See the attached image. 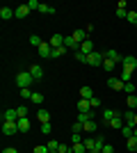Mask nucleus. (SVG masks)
Here are the masks:
<instances>
[{
    "mask_svg": "<svg viewBox=\"0 0 137 153\" xmlns=\"http://www.w3.org/2000/svg\"><path fill=\"white\" fill-rule=\"evenodd\" d=\"M121 66H124L126 71H135V69H137V59L133 57V55H128V57L121 59Z\"/></svg>",
    "mask_w": 137,
    "mask_h": 153,
    "instance_id": "nucleus-5",
    "label": "nucleus"
},
{
    "mask_svg": "<svg viewBox=\"0 0 137 153\" xmlns=\"http://www.w3.org/2000/svg\"><path fill=\"white\" fill-rule=\"evenodd\" d=\"M80 98H82V101H91V98H94V89H91L89 85L80 87Z\"/></svg>",
    "mask_w": 137,
    "mask_h": 153,
    "instance_id": "nucleus-11",
    "label": "nucleus"
},
{
    "mask_svg": "<svg viewBox=\"0 0 137 153\" xmlns=\"http://www.w3.org/2000/svg\"><path fill=\"white\" fill-rule=\"evenodd\" d=\"M27 14H30V7H27V2H25V5H21V7L14 9V19H25Z\"/></svg>",
    "mask_w": 137,
    "mask_h": 153,
    "instance_id": "nucleus-8",
    "label": "nucleus"
},
{
    "mask_svg": "<svg viewBox=\"0 0 137 153\" xmlns=\"http://www.w3.org/2000/svg\"><path fill=\"white\" fill-rule=\"evenodd\" d=\"M124 91H126L128 96H133V94H135V85H133V82H126V85H124Z\"/></svg>",
    "mask_w": 137,
    "mask_h": 153,
    "instance_id": "nucleus-35",
    "label": "nucleus"
},
{
    "mask_svg": "<svg viewBox=\"0 0 137 153\" xmlns=\"http://www.w3.org/2000/svg\"><path fill=\"white\" fill-rule=\"evenodd\" d=\"M133 135H135V137H137V126H135V128H133Z\"/></svg>",
    "mask_w": 137,
    "mask_h": 153,
    "instance_id": "nucleus-49",
    "label": "nucleus"
},
{
    "mask_svg": "<svg viewBox=\"0 0 137 153\" xmlns=\"http://www.w3.org/2000/svg\"><path fill=\"white\" fill-rule=\"evenodd\" d=\"M117 16H119V19H126V16H128V9H124V7H117Z\"/></svg>",
    "mask_w": 137,
    "mask_h": 153,
    "instance_id": "nucleus-43",
    "label": "nucleus"
},
{
    "mask_svg": "<svg viewBox=\"0 0 137 153\" xmlns=\"http://www.w3.org/2000/svg\"><path fill=\"white\" fill-rule=\"evenodd\" d=\"M126 149H128V151H133V153L137 151V137H135V135H133V137H128V140H126Z\"/></svg>",
    "mask_w": 137,
    "mask_h": 153,
    "instance_id": "nucleus-22",
    "label": "nucleus"
},
{
    "mask_svg": "<svg viewBox=\"0 0 137 153\" xmlns=\"http://www.w3.org/2000/svg\"><path fill=\"white\" fill-rule=\"evenodd\" d=\"M114 66H117V62H114V59H103V69L107 71V73H112V71H114Z\"/></svg>",
    "mask_w": 137,
    "mask_h": 153,
    "instance_id": "nucleus-25",
    "label": "nucleus"
},
{
    "mask_svg": "<svg viewBox=\"0 0 137 153\" xmlns=\"http://www.w3.org/2000/svg\"><path fill=\"white\" fill-rule=\"evenodd\" d=\"M135 114H137L135 110H126L124 114H121V117H124V121H126V126H130V128H135Z\"/></svg>",
    "mask_w": 137,
    "mask_h": 153,
    "instance_id": "nucleus-6",
    "label": "nucleus"
},
{
    "mask_svg": "<svg viewBox=\"0 0 137 153\" xmlns=\"http://www.w3.org/2000/svg\"><path fill=\"white\" fill-rule=\"evenodd\" d=\"M48 44H50V48H62V46H64V37H62V34H53Z\"/></svg>",
    "mask_w": 137,
    "mask_h": 153,
    "instance_id": "nucleus-13",
    "label": "nucleus"
},
{
    "mask_svg": "<svg viewBox=\"0 0 137 153\" xmlns=\"http://www.w3.org/2000/svg\"><path fill=\"white\" fill-rule=\"evenodd\" d=\"M32 94H34V91L30 89V87H25V89H21V98H32Z\"/></svg>",
    "mask_w": 137,
    "mask_h": 153,
    "instance_id": "nucleus-37",
    "label": "nucleus"
},
{
    "mask_svg": "<svg viewBox=\"0 0 137 153\" xmlns=\"http://www.w3.org/2000/svg\"><path fill=\"white\" fill-rule=\"evenodd\" d=\"M19 130L21 133H27V130H30V119H27V117H23V119H19Z\"/></svg>",
    "mask_w": 137,
    "mask_h": 153,
    "instance_id": "nucleus-21",
    "label": "nucleus"
},
{
    "mask_svg": "<svg viewBox=\"0 0 137 153\" xmlns=\"http://www.w3.org/2000/svg\"><path fill=\"white\" fill-rule=\"evenodd\" d=\"M37 119H39V123H50V112H48V110H39V112H37Z\"/></svg>",
    "mask_w": 137,
    "mask_h": 153,
    "instance_id": "nucleus-17",
    "label": "nucleus"
},
{
    "mask_svg": "<svg viewBox=\"0 0 137 153\" xmlns=\"http://www.w3.org/2000/svg\"><path fill=\"white\" fill-rule=\"evenodd\" d=\"M0 19H2V21L14 19V9H12V7H2V9H0Z\"/></svg>",
    "mask_w": 137,
    "mask_h": 153,
    "instance_id": "nucleus-19",
    "label": "nucleus"
},
{
    "mask_svg": "<svg viewBox=\"0 0 137 153\" xmlns=\"http://www.w3.org/2000/svg\"><path fill=\"white\" fill-rule=\"evenodd\" d=\"M64 46L69 48V51H80V44L73 39V34H69V37H64Z\"/></svg>",
    "mask_w": 137,
    "mask_h": 153,
    "instance_id": "nucleus-9",
    "label": "nucleus"
},
{
    "mask_svg": "<svg viewBox=\"0 0 137 153\" xmlns=\"http://www.w3.org/2000/svg\"><path fill=\"white\" fill-rule=\"evenodd\" d=\"M46 146L50 149V151H57V149H59V142H57V140H50L48 144H46Z\"/></svg>",
    "mask_w": 137,
    "mask_h": 153,
    "instance_id": "nucleus-42",
    "label": "nucleus"
},
{
    "mask_svg": "<svg viewBox=\"0 0 137 153\" xmlns=\"http://www.w3.org/2000/svg\"><path fill=\"white\" fill-rule=\"evenodd\" d=\"M124 80H121V78H114V76H110V78H107V87H110V89H114V91H119V89H121V91H124Z\"/></svg>",
    "mask_w": 137,
    "mask_h": 153,
    "instance_id": "nucleus-4",
    "label": "nucleus"
},
{
    "mask_svg": "<svg viewBox=\"0 0 137 153\" xmlns=\"http://www.w3.org/2000/svg\"><path fill=\"white\" fill-rule=\"evenodd\" d=\"M66 153H73V151H66Z\"/></svg>",
    "mask_w": 137,
    "mask_h": 153,
    "instance_id": "nucleus-52",
    "label": "nucleus"
},
{
    "mask_svg": "<svg viewBox=\"0 0 137 153\" xmlns=\"http://www.w3.org/2000/svg\"><path fill=\"white\" fill-rule=\"evenodd\" d=\"M2 133L9 135V137H12V135H19L21 133V130H19V123H16V121H2Z\"/></svg>",
    "mask_w": 137,
    "mask_h": 153,
    "instance_id": "nucleus-3",
    "label": "nucleus"
},
{
    "mask_svg": "<svg viewBox=\"0 0 137 153\" xmlns=\"http://www.w3.org/2000/svg\"><path fill=\"white\" fill-rule=\"evenodd\" d=\"M2 153H19V151H16L14 146H7V149H2Z\"/></svg>",
    "mask_w": 137,
    "mask_h": 153,
    "instance_id": "nucleus-48",
    "label": "nucleus"
},
{
    "mask_svg": "<svg viewBox=\"0 0 137 153\" xmlns=\"http://www.w3.org/2000/svg\"><path fill=\"white\" fill-rule=\"evenodd\" d=\"M126 105H128V110H137V96L135 94L128 96V98H126Z\"/></svg>",
    "mask_w": 137,
    "mask_h": 153,
    "instance_id": "nucleus-26",
    "label": "nucleus"
},
{
    "mask_svg": "<svg viewBox=\"0 0 137 153\" xmlns=\"http://www.w3.org/2000/svg\"><path fill=\"white\" fill-rule=\"evenodd\" d=\"M37 51H39V55H41V57H50L53 48H50V44H48V41H44V44H41L39 48H37Z\"/></svg>",
    "mask_w": 137,
    "mask_h": 153,
    "instance_id": "nucleus-16",
    "label": "nucleus"
},
{
    "mask_svg": "<svg viewBox=\"0 0 137 153\" xmlns=\"http://www.w3.org/2000/svg\"><path fill=\"white\" fill-rule=\"evenodd\" d=\"M107 126H110V128H114V130H121V128L126 126V121H124V117H121V114L117 112V117H114V119H112V121L107 123Z\"/></svg>",
    "mask_w": 137,
    "mask_h": 153,
    "instance_id": "nucleus-7",
    "label": "nucleus"
},
{
    "mask_svg": "<svg viewBox=\"0 0 137 153\" xmlns=\"http://www.w3.org/2000/svg\"><path fill=\"white\" fill-rule=\"evenodd\" d=\"M50 153H59V151H50Z\"/></svg>",
    "mask_w": 137,
    "mask_h": 153,
    "instance_id": "nucleus-51",
    "label": "nucleus"
},
{
    "mask_svg": "<svg viewBox=\"0 0 137 153\" xmlns=\"http://www.w3.org/2000/svg\"><path fill=\"white\" fill-rule=\"evenodd\" d=\"M126 21L130 23V25L137 27V12H128V16H126Z\"/></svg>",
    "mask_w": 137,
    "mask_h": 153,
    "instance_id": "nucleus-29",
    "label": "nucleus"
},
{
    "mask_svg": "<svg viewBox=\"0 0 137 153\" xmlns=\"http://www.w3.org/2000/svg\"><path fill=\"white\" fill-rule=\"evenodd\" d=\"M32 153H50V149L46 146V144H39V146H34Z\"/></svg>",
    "mask_w": 137,
    "mask_h": 153,
    "instance_id": "nucleus-33",
    "label": "nucleus"
},
{
    "mask_svg": "<svg viewBox=\"0 0 137 153\" xmlns=\"http://www.w3.org/2000/svg\"><path fill=\"white\" fill-rule=\"evenodd\" d=\"M103 53H89V55H87V64H89V66H103Z\"/></svg>",
    "mask_w": 137,
    "mask_h": 153,
    "instance_id": "nucleus-2",
    "label": "nucleus"
},
{
    "mask_svg": "<svg viewBox=\"0 0 137 153\" xmlns=\"http://www.w3.org/2000/svg\"><path fill=\"white\" fill-rule=\"evenodd\" d=\"M50 130H53L50 123H41V133H44V135H50Z\"/></svg>",
    "mask_w": 137,
    "mask_h": 153,
    "instance_id": "nucleus-44",
    "label": "nucleus"
},
{
    "mask_svg": "<svg viewBox=\"0 0 137 153\" xmlns=\"http://www.w3.org/2000/svg\"><path fill=\"white\" fill-rule=\"evenodd\" d=\"M135 126H137V114H135Z\"/></svg>",
    "mask_w": 137,
    "mask_h": 153,
    "instance_id": "nucleus-50",
    "label": "nucleus"
},
{
    "mask_svg": "<svg viewBox=\"0 0 137 153\" xmlns=\"http://www.w3.org/2000/svg\"><path fill=\"white\" fill-rule=\"evenodd\" d=\"M80 53H85V55L94 53V41H91V39H87L85 44H80Z\"/></svg>",
    "mask_w": 137,
    "mask_h": 153,
    "instance_id": "nucleus-18",
    "label": "nucleus"
},
{
    "mask_svg": "<svg viewBox=\"0 0 137 153\" xmlns=\"http://www.w3.org/2000/svg\"><path fill=\"white\" fill-rule=\"evenodd\" d=\"M78 112H91L89 101H82V98H80V101H78Z\"/></svg>",
    "mask_w": 137,
    "mask_h": 153,
    "instance_id": "nucleus-24",
    "label": "nucleus"
},
{
    "mask_svg": "<svg viewBox=\"0 0 137 153\" xmlns=\"http://www.w3.org/2000/svg\"><path fill=\"white\" fill-rule=\"evenodd\" d=\"M114 117H117V110H110V108L103 110V121H105V123H110Z\"/></svg>",
    "mask_w": 137,
    "mask_h": 153,
    "instance_id": "nucleus-20",
    "label": "nucleus"
},
{
    "mask_svg": "<svg viewBox=\"0 0 137 153\" xmlns=\"http://www.w3.org/2000/svg\"><path fill=\"white\" fill-rule=\"evenodd\" d=\"M66 51H69L66 46H62V48H53L50 57H53V59H57V57H62V55H66Z\"/></svg>",
    "mask_w": 137,
    "mask_h": 153,
    "instance_id": "nucleus-23",
    "label": "nucleus"
},
{
    "mask_svg": "<svg viewBox=\"0 0 137 153\" xmlns=\"http://www.w3.org/2000/svg\"><path fill=\"white\" fill-rule=\"evenodd\" d=\"M39 12H41V14H55L57 9H55V7H50V5H41Z\"/></svg>",
    "mask_w": 137,
    "mask_h": 153,
    "instance_id": "nucleus-31",
    "label": "nucleus"
},
{
    "mask_svg": "<svg viewBox=\"0 0 137 153\" xmlns=\"http://www.w3.org/2000/svg\"><path fill=\"white\" fill-rule=\"evenodd\" d=\"M94 142H96V140H91V137H87V140H82V144H85V146H87V153H89L91 149H94Z\"/></svg>",
    "mask_w": 137,
    "mask_h": 153,
    "instance_id": "nucleus-39",
    "label": "nucleus"
},
{
    "mask_svg": "<svg viewBox=\"0 0 137 153\" xmlns=\"http://www.w3.org/2000/svg\"><path fill=\"white\" fill-rule=\"evenodd\" d=\"M71 140H73V144H80V142L85 140V137H82V135H76V133H73V135H71Z\"/></svg>",
    "mask_w": 137,
    "mask_h": 153,
    "instance_id": "nucleus-46",
    "label": "nucleus"
},
{
    "mask_svg": "<svg viewBox=\"0 0 137 153\" xmlns=\"http://www.w3.org/2000/svg\"><path fill=\"white\" fill-rule=\"evenodd\" d=\"M2 121H19V112H16V108H14V110H5Z\"/></svg>",
    "mask_w": 137,
    "mask_h": 153,
    "instance_id": "nucleus-14",
    "label": "nucleus"
},
{
    "mask_svg": "<svg viewBox=\"0 0 137 153\" xmlns=\"http://www.w3.org/2000/svg\"><path fill=\"white\" fill-rule=\"evenodd\" d=\"M30 44H32V46H37V48H39V46L44 44V41H41V39L37 37V34H30Z\"/></svg>",
    "mask_w": 137,
    "mask_h": 153,
    "instance_id": "nucleus-36",
    "label": "nucleus"
},
{
    "mask_svg": "<svg viewBox=\"0 0 137 153\" xmlns=\"http://www.w3.org/2000/svg\"><path fill=\"white\" fill-rule=\"evenodd\" d=\"M16 112H19V119L27 117V108H25V105H19V108H16Z\"/></svg>",
    "mask_w": 137,
    "mask_h": 153,
    "instance_id": "nucleus-38",
    "label": "nucleus"
},
{
    "mask_svg": "<svg viewBox=\"0 0 137 153\" xmlns=\"http://www.w3.org/2000/svg\"><path fill=\"white\" fill-rule=\"evenodd\" d=\"M27 7H30V12H32V9H37V12H39L41 2H39V0H30V2H27Z\"/></svg>",
    "mask_w": 137,
    "mask_h": 153,
    "instance_id": "nucleus-40",
    "label": "nucleus"
},
{
    "mask_svg": "<svg viewBox=\"0 0 137 153\" xmlns=\"http://www.w3.org/2000/svg\"><path fill=\"white\" fill-rule=\"evenodd\" d=\"M71 151H73V153H87V146L82 144V142H80V144H73Z\"/></svg>",
    "mask_w": 137,
    "mask_h": 153,
    "instance_id": "nucleus-28",
    "label": "nucleus"
},
{
    "mask_svg": "<svg viewBox=\"0 0 137 153\" xmlns=\"http://www.w3.org/2000/svg\"><path fill=\"white\" fill-rule=\"evenodd\" d=\"M73 39H76L78 44H85L87 39H89V34H87V30L82 27V30H76V32H73Z\"/></svg>",
    "mask_w": 137,
    "mask_h": 153,
    "instance_id": "nucleus-12",
    "label": "nucleus"
},
{
    "mask_svg": "<svg viewBox=\"0 0 137 153\" xmlns=\"http://www.w3.org/2000/svg\"><path fill=\"white\" fill-rule=\"evenodd\" d=\"M121 133H124V137L128 140V137H133V128L130 126H124V128H121Z\"/></svg>",
    "mask_w": 137,
    "mask_h": 153,
    "instance_id": "nucleus-41",
    "label": "nucleus"
},
{
    "mask_svg": "<svg viewBox=\"0 0 137 153\" xmlns=\"http://www.w3.org/2000/svg\"><path fill=\"white\" fill-rule=\"evenodd\" d=\"M27 71L32 73L34 80H41V78H44V69H41V64H32V66H30Z\"/></svg>",
    "mask_w": 137,
    "mask_h": 153,
    "instance_id": "nucleus-10",
    "label": "nucleus"
},
{
    "mask_svg": "<svg viewBox=\"0 0 137 153\" xmlns=\"http://www.w3.org/2000/svg\"><path fill=\"white\" fill-rule=\"evenodd\" d=\"M82 126H85V133H94V130H96V121H94V119H89V121L82 123Z\"/></svg>",
    "mask_w": 137,
    "mask_h": 153,
    "instance_id": "nucleus-27",
    "label": "nucleus"
},
{
    "mask_svg": "<svg viewBox=\"0 0 137 153\" xmlns=\"http://www.w3.org/2000/svg\"><path fill=\"white\" fill-rule=\"evenodd\" d=\"M89 105H91V110H96V108H101V105H103V101H101L98 96H94V98L89 101Z\"/></svg>",
    "mask_w": 137,
    "mask_h": 153,
    "instance_id": "nucleus-32",
    "label": "nucleus"
},
{
    "mask_svg": "<svg viewBox=\"0 0 137 153\" xmlns=\"http://www.w3.org/2000/svg\"><path fill=\"white\" fill-rule=\"evenodd\" d=\"M32 82H37V80L32 78V73H30V71H21V73H16V85H19V89L32 87Z\"/></svg>",
    "mask_w": 137,
    "mask_h": 153,
    "instance_id": "nucleus-1",
    "label": "nucleus"
},
{
    "mask_svg": "<svg viewBox=\"0 0 137 153\" xmlns=\"http://www.w3.org/2000/svg\"><path fill=\"white\" fill-rule=\"evenodd\" d=\"M101 153H114V146H112V144H105V146H103V151H101Z\"/></svg>",
    "mask_w": 137,
    "mask_h": 153,
    "instance_id": "nucleus-47",
    "label": "nucleus"
},
{
    "mask_svg": "<svg viewBox=\"0 0 137 153\" xmlns=\"http://www.w3.org/2000/svg\"><path fill=\"white\" fill-rule=\"evenodd\" d=\"M30 101H32V103H37V105H41V103H44V94H39V91H34Z\"/></svg>",
    "mask_w": 137,
    "mask_h": 153,
    "instance_id": "nucleus-30",
    "label": "nucleus"
},
{
    "mask_svg": "<svg viewBox=\"0 0 137 153\" xmlns=\"http://www.w3.org/2000/svg\"><path fill=\"white\" fill-rule=\"evenodd\" d=\"M103 57H105V59H114L117 64H121V59H124V57H121V55H119L117 51H112V48H110V51H105V53H103Z\"/></svg>",
    "mask_w": 137,
    "mask_h": 153,
    "instance_id": "nucleus-15",
    "label": "nucleus"
},
{
    "mask_svg": "<svg viewBox=\"0 0 137 153\" xmlns=\"http://www.w3.org/2000/svg\"><path fill=\"white\" fill-rule=\"evenodd\" d=\"M130 78H133V71L121 69V80H124V82H130Z\"/></svg>",
    "mask_w": 137,
    "mask_h": 153,
    "instance_id": "nucleus-34",
    "label": "nucleus"
},
{
    "mask_svg": "<svg viewBox=\"0 0 137 153\" xmlns=\"http://www.w3.org/2000/svg\"><path fill=\"white\" fill-rule=\"evenodd\" d=\"M76 59H78V62H85V64H87V55H85V53H80V51H76Z\"/></svg>",
    "mask_w": 137,
    "mask_h": 153,
    "instance_id": "nucleus-45",
    "label": "nucleus"
}]
</instances>
